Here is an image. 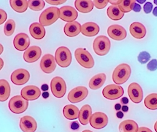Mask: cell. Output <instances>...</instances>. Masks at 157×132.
<instances>
[{"mask_svg":"<svg viewBox=\"0 0 157 132\" xmlns=\"http://www.w3.org/2000/svg\"><path fill=\"white\" fill-rule=\"evenodd\" d=\"M131 75V68L128 64L123 63L119 64L113 70L112 80L115 84L120 85L125 83Z\"/></svg>","mask_w":157,"mask_h":132,"instance_id":"1","label":"cell"},{"mask_svg":"<svg viewBox=\"0 0 157 132\" xmlns=\"http://www.w3.org/2000/svg\"><path fill=\"white\" fill-rule=\"evenodd\" d=\"M59 9L50 7L44 10L40 16L39 21L43 26H49L59 18Z\"/></svg>","mask_w":157,"mask_h":132,"instance_id":"2","label":"cell"},{"mask_svg":"<svg viewBox=\"0 0 157 132\" xmlns=\"http://www.w3.org/2000/svg\"><path fill=\"white\" fill-rule=\"evenodd\" d=\"M55 59L59 66L66 68L69 67L72 62V53L67 47L61 46L56 49Z\"/></svg>","mask_w":157,"mask_h":132,"instance_id":"3","label":"cell"},{"mask_svg":"<svg viewBox=\"0 0 157 132\" xmlns=\"http://www.w3.org/2000/svg\"><path fill=\"white\" fill-rule=\"evenodd\" d=\"M75 57L79 64L86 69H92L95 65L92 56L85 49H77L75 51Z\"/></svg>","mask_w":157,"mask_h":132,"instance_id":"4","label":"cell"},{"mask_svg":"<svg viewBox=\"0 0 157 132\" xmlns=\"http://www.w3.org/2000/svg\"><path fill=\"white\" fill-rule=\"evenodd\" d=\"M93 49L97 55L105 56L110 49V41L105 35L98 36L94 41Z\"/></svg>","mask_w":157,"mask_h":132,"instance_id":"5","label":"cell"},{"mask_svg":"<svg viewBox=\"0 0 157 132\" xmlns=\"http://www.w3.org/2000/svg\"><path fill=\"white\" fill-rule=\"evenodd\" d=\"M29 101L24 99L21 95L13 96L9 102L10 110L15 114H21L24 113L28 108Z\"/></svg>","mask_w":157,"mask_h":132,"instance_id":"6","label":"cell"},{"mask_svg":"<svg viewBox=\"0 0 157 132\" xmlns=\"http://www.w3.org/2000/svg\"><path fill=\"white\" fill-rule=\"evenodd\" d=\"M51 91L53 96L58 98H63L67 90V86L65 81L59 77H54L51 82Z\"/></svg>","mask_w":157,"mask_h":132,"instance_id":"7","label":"cell"},{"mask_svg":"<svg viewBox=\"0 0 157 132\" xmlns=\"http://www.w3.org/2000/svg\"><path fill=\"white\" fill-rule=\"evenodd\" d=\"M103 95L105 99L115 100L121 98L124 94L123 88L117 84H109L103 90Z\"/></svg>","mask_w":157,"mask_h":132,"instance_id":"8","label":"cell"},{"mask_svg":"<svg viewBox=\"0 0 157 132\" xmlns=\"http://www.w3.org/2000/svg\"><path fill=\"white\" fill-rule=\"evenodd\" d=\"M88 89L84 86H78L71 90L67 96V99L71 103H78L83 101L88 95Z\"/></svg>","mask_w":157,"mask_h":132,"instance_id":"9","label":"cell"},{"mask_svg":"<svg viewBox=\"0 0 157 132\" xmlns=\"http://www.w3.org/2000/svg\"><path fill=\"white\" fill-rule=\"evenodd\" d=\"M128 93L131 101L135 104L140 103L143 99V91L136 82H132L129 84L128 89Z\"/></svg>","mask_w":157,"mask_h":132,"instance_id":"10","label":"cell"},{"mask_svg":"<svg viewBox=\"0 0 157 132\" xmlns=\"http://www.w3.org/2000/svg\"><path fill=\"white\" fill-rule=\"evenodd\" d=\"M108 117L103 112H95L92 115L90 118V126L95 129L105 128L108 124Z\"/></svg>","mask_w":157,"mask_h":132,"instance_id":"11","label":"cell"},{"mask_svg":"<svg viewBox=\"0 0 157 132\" xmlns=\"http://www.w3.org/2000/svg\"><path fill=\"white\" fill-rule=\"evenodd\" d=\"M59 18L66 22L71 23L75 21L78 18V12L70 6H65L59 9Z\"/></svg>","mask_w":157,"mask_h":132,"instance_id":"12","label":"cell"},{"mask_svg":"<svg viewBox=\"0 0 157 132\" xmlns=\"http://www.w3.org/2000/svg\"><path fill=\"white\" fill-rule=\"evenodd\" d=\"M10 79L14 84L22 85L29 81L30 73L25 69H18L12 72Z\"/></svg>","mask_w":157,"mask_h":132,"instance_id":"13","label":"cell"},{"mask_svg":"<svg viewBox=\"0 0 157 132\" xmlns=\"http://www.w3.org/2000/svg\"><path fill=\"white\" fill-rule=\"evenodd\" d=\"M56 67L55 59L52 55L46 54L43 56L40 62V67L43 72L51 74L55 71Z\"/></svg>","mask_w":157,"mask_h":132,"instance_id":"14","label":"cell"},{"mask_svg":"<svg viewBox=\"0 0 157 132\" xmlns=\"http://www.w3.org/2000/svg\"><path fill=\"white\" fill-rule=\"evenodd\" d=\"M107 34L110 38L115 41H121L126 38V29L118 25H113L108 27Z\"/></svg>","mask_w":157,"mask_h":132,"instance_id":"15","label":"cell"},{"mask_svg":"<svg viewBox=\"0 0 157 132\" xmlns=\"http://www.w3.org/2000/svg\"><path fill=\"white\" fill-rule=\"evenodd\" d=\"M40 89L35 85H27L21 91V96L27 101H34L38 99L41 95Z\"/></svg>","mask_w":157,"mask_h":132,"instance_id":"16","label":"cell"},{"mask_svg":"<svg viewBox=\"0 0 157 132\" xmlns=\"http://www.w3.org/2000/svg\"><path fill=\"white\" fill-rule=\"evenodd\" d=\"M30 41L29 36L25 33H20L17 34L13 41L14 47L19 51H26L30 45Z\"/></svg>","mask_w":157,"mask_h":132,"instance_id":"17","label":"cell"},{"mask_svg":"<svg viewBox=\"0 0 157 132\" xmlns=\"http://www.w3.org/2000/svg\"><path fill=\"white\" fill-rule=\"evenodd\" d=\"M42 53L40 47L33 46L29 47L23 54L24 60L28 63H33L37 61L41 57Z\"/></svg>","mask_w":157,"mask_h":132,"instance_id":"18","label":"cell"},{"mask_svg":"<svg viewBox=\"0 0 157 132\" xmlns=\"http://www.w3.org/2000/svg\"><path fill=\"white\" fill-rule=\"evenodd\" d=\"M20 127L23 132H35L37 129V123L33 117L24 116L20 119Z\"/></svg>","mask_w":157,"mask_h":132,"instance_id":"19","label":"cell"},{"mask_svg":"<svg viewBox=\"0 0 157 132\" xmlns=\"http://www.w3.org/2000/svg\"><path fill=\"white\" fill-rule=\"evenodd\" d=\"M99 26L94 22H87L81 26L82 34L86 36L92 37L98 35L100 32Z\"/></svg>","mask_w":157,"mask_h":132,"instance_id":"20","label":"cell"},{"mask_svg":"<svg viewBox=\"0 0 157 132\" xmlns=\"http://www.w3.org/2000/svg\"><path fill=\"white\" fill-rule=\"evenodd\" d=\"M129 31L132 36L136 39H142L146 35V28L145 26L138 22L132 23L129 27Z\"/></svg>","mask_w":157,"mask_h":132,"instance_id":"21","label":"cell"},{"mask_svg":"<svg viewBox=\"0 0 157 132\" xmlns=\"http://www.w3.org/2000/svg\"><path fill=\"white\" fill-rule=\"evenodd\" d=\"M29 32L30 35L36 40H41L46 35L44 27L38 23H32L29 27Z\"/></svg>","mask_w":157,"mask_h":132,"instance_id":"22","label":"cell"},{"mask_svg":"<svg viewBox=\"0 0 157 132\" xmlns=\"http://www.w3.org/2000/svg\"><path fill=\"white\" fill-rule=\"evenodd\" d=\"M81 31V25L77 21L67 23L64 27L66 35L69 37H75L79 34Z\"/></svg>","mask_w":157,"mask_h":132,"instance_id":"23","label":"cell"},{"mask_svg":"<svg viewBox=\"0 0 157 132\" xmlns=\"http://www.w3.org/2000/svg\"><path fill=\"white\" fill-rule=\"evenodd\" d=\"M92 110L89 104L82 106L79 111L78 119L82 125L86 126L89 124L92 116Z\"/></svg>","mask_w":157,"mask_h":132,"instance_id":"24","label":"cell"},{"mask_svg":"<svg viewBox=\"0 0 157 132\" xmlns=\"http://www.w3.org/2000/svg\"><path fill=\"white\" fill-rule=\"evenodd\" d=\"M75 6L79 12L87 13L90 12L94 9V2L90 0H77Z\"/></svg>","mask_w":157,"mask_h":132,"instance_id":"25","label":"cell"},{"mask_svg":"<svg viewBox=\"0 0 157 132\" xmlns=\"http://www.w3.org/2000/svg\"><path fill=\"white\" fill-rule=\"evenodd\" d=\"M106 80L105 74H98L94 76L89 82V86L92 90H98L105 84Z\"/></svg>","mask_w":157,"mask_h":132,"instance_id":"26","label":"cell"},{"mask_svg":"<svg viewBox=\"0 0 157 132\" xmlns=\"http://www.w3.org/2000/svg\"><path fill=\"white\" fill-rule=\"evenodd\" d=\"M138 124L133 120L127 119L122 121L119 125L120 132H137L138 130Z\"/></svg>","mask_w":157,"mask_h":132,"instance_id":"27","label":"cell"},{"mask_svg":"<svg viewBox=\"0 0 157 132\" xmlns=\"http://www.w3.org/2000/svg\"><path fill=\"white\" fill-rule=\"evenodd\" d=\"M78 108L77 106L69 104L63 108V115L64 117L69 120H74L78 118Z\"/></svg>","mask_w":157,"mask_h":132,"instance_id":"28","label":"cell"},{"mask_svg":"<svg viewBox=\"0 0 157 132\" xmlns=\"http://www.w3.org/2000/svg\"><path fill=\"white\" fill-rule=\"evenodd\" d=\"M10 95V86L6 79H0V102L7 101Z\"/></svg>","mask_w":157,"mask_h":132,"instance_id":"29","label":"cell"},{"mask_svg":"<svg viewBox=\"0 0 157 132\" xmlns=\"http://www.w3.org/2000/svg\"><path fill=\"white\" fill-rule=\"evenodd\" d=\"M107 14L108 17L113 21H119L121 20L124 13L121 11L118 6H110L107 10Z\"/></svg>","mask_w":157,"mask_h":132,"instance_id":"30","label":"cell"},{"mask_svg":"<svg viewBox=\"0 0 157 132\" xmlns=\"http://www.w3.org/2000/svg\"><path fill=\"white\" fill-rule=\"evenodd\" d=\"M9 3L12 9L18 13L25 12L28 8V1L26 0H10Z\"/></svg>","mask_w":157,"mask_h":132,"instance_id":"31","label":"cell"},{"mask_svg":"<svg viewBox=\"0 0 157 132\" xmlns=\"http://www.w3.org/2000/svg\"><path fill=\"white\" fill-rule=\"evenodd\" d=\"M144 106L149 110H157V93H151L144 99Z\"/></svg>","mask_w":157,"mask_h":132,"instance_id":"32","label":"cell"},{"mask_svg":"<svg viewBox=\"0 0 157 132\" xmlns=\"http://www.w3.org/2000/svg\"><path fill=\"white\" fill-rule=\"evenodd\" d=\"M136 3L135 0H123L118 6L121 12L124 13L130 12L133 9L134 4Z\"/></svg>","mask_w":157,"mask_h":132,"instance_id":"33","label":"cell"},{"mask_svg":"<svg viewBox=\"0 0 157 132\" xmlns=\"http://www.w3.org/2000/svg\"><path fill=\"white\" fill-rule=\"evenodd\" d=\"M45 6V2L43 0H29L28 7L33 11H40Z\"/></svg>","mask_w":157,"mask_h":132,"instance_id":"34","label":"cell"},{"mask_svg":"<svg viewBox=\"0 0 157 132\" xmlns=\"http://www.w3.org/2000/svg\"><path fill=\"white\" fill-rule=\"evenodd\" d=\"M15 30V22L13 20H9L6 22L4 27V33L6 36H10L13 35Z\"/></svg>","mask_w":157,"mask_h":132,"instance_id":"35","label":"cell"},{"mask_svg":"<svg viewBox=\"0 0 157 132\" xmlns=\"http://www.w3.org/2000/svg\"><path fill=\"white\" fill-rule=\"evenodd\" d=\"M151 59V55L146 51H143L140 52L138 56V61L141 64H146Z\"/></svg>","mask_w":157,"mask_h":132,"instance_id":"36","label":"cell"},{"mask_svg":"<svg viewBox=\"0 0 157 132\" xmlns=\"http://www.w3.org/2000/svg\"><path fill=\"white\" fill-rule=\"evenodd\" d=\"M94 5L98 9H103L105 8L109 3L108 0H94L93 1Z\"/></svg>","mask_w":157,"mask_h":132,"instance_id":"37","label":"cell"},{"mask_svg":"<svg viewBox=\"0 0 157 132\" xmlns=\"http://www.w3.org/2000/svg\"><path fill=\"white\" fill-rule=\"evenodd\" d=\"M147 68L150 71H155L157 69V60L154 59L151 60L147 65Z\"/></svg>","mask_w":157,"mask_h":132,"instance_id":"38","label":"cell"},{"mask_svg":"<svg viewBox=\"0 0 157 132\" xmlns=\"http://www.w3.org/2000/svg\"><path fill=\"white\" fill-rule=\"evenodd\" d=\"M152 9H153V4L150 2H147L143 7L144 11L147 14L150 13L152 12Z\"/></svg>","mask_w":157,"mask_h":132,"instance_id":"39","label":"cell"},{"mask_svg":"<svg viewBox=\"0 0 157 132\" xmlns=\"http://www.w3.org/2000/svg\"><path fill=\"white\" fill-rule=\"evenodd\" d=\"M7 15L5 10L0 9V25H2L7 20Z\"/></svg>","mask_w":157,"mask_h":132,"instance_id":"40","label":"cell"},{"mask_svg":"<svg viewBox=\"0 0 157 132\" xmlns=\"http://www.w3.org/2000/svg\"><path fill=\"white\" fill-rule=\"evenodd\" d=\"M46 1L49 4L55 5V6L60 5L66 2V0H46Z\"/></svg>","mask_w":157,"mask_h":132,"instance_id":"41","label":"cell"},{"mask_svg":"<svg viewBox=\"0 0 157 132\" xmlns=\"http://www.w3.org/2000/svg\"><path fill=\"white\" fill-rule=\"evenodd\" d=\"M134 12H140L141 10V7L140 6V5H139L138 4H137L136 2L134 4L133 9H132Z\"/></svg>","mask_w":157,"mask_h":132,"instance_id":"42","label":"cell"},{"mask_svg":"<svg viewBox=\"0 0 157 132\" xmlns=\"http://www.w3.org/2000/svg\"><path fill=\"white\" fill-rule=\"evenodd\" d=\"M137 132H152V131L147 127H139Z\"/></svg>","mask_w":157,"mask_h":132,"instance_id":"43","label":"cell"},{"mask_svg":"<svg viewBox=\"0 0 157 132\" xmlns=\"http://www.w3.org/2000/svg\"><path fill=\"white\" fill-rule=\"evenodd\" d=\"M120 103L123 106L127 105L129 103V99L127 97H123L121 99Z\"/></svg>","mask_w":157,"mask_h":132,"instance_id":"44","label":"cell"},{"mask_svg":"<svg viewBox=\"0 0 157 132\" xmlns=\"http://www.w3.org/2000/svg\"><path fill=\"white\" fill-rule=\"evenodd\" d=\"M109 2L112 4V5L114 6H118L121 2V0H108Z\"/></svg>","mask_w":157,"mask_h":132,"instance_id":"45","label":"cell"},{"mask_svg":"<svg viewBox=\"0 0 157 132\" xmlns=\"http://www.w3.org/2000/svg\"><path fill=\"white\" fill-rule=\"evenodd\" d=\"M117 116L118 118L121 119V118H123V116H124V113H123L122 111H118L117 113Z\"/></svg>","mask_w":157,"mask_h":132,"instance_id":"46","label":"cell"},{"mask_svg":"<svg viewBox=\"0 0 157 132\" xmlns=\"http://www.w3.org/2000/svg\"><path fill=\"white\" fill-rule=\"evenodd\" d=\"M121 110L123 112H128L129 110V107L126 105H124L121 107Z\"/></svg>","mask_w":157,"mask_h":132,"instance_id":"47","label":"cell"},{"mask_svg":"<svg viewBox=\"0 0 157 132\" xmlns=\"http://www.w3.org/2000/svg\"><path fill=\"white\" fill-rule=\"evenodd\" d=\"M115 109L118 111H120V109H121V104H119V103H117L115 105Z\"/></svg>","mask_w":157,"mask_h":132,"instance_id":"48","label":"cell"},{"mask_svg":"<svg viewBox=\"0 0 157 132\" xmlns=\"http://www.w3.org/2000/svg\"><path fill=\"white\" fill-rule=\"evenodd\" d=\"M4 61L2 60V58H0V70L3 68L4 67Z\"/></svg>","mask_w":157,"mask_h":132,"instance_id":"49","label":"cell"},{"mask_svg":"<svg viewBox=\"0 0 157 132\" xmlns=\"http://www.w3.org/2000/svg\"><path fill=\"white\" fill-rule=\"evenodd\" d=\"M153 15L157 17V7H155L153 10Z\"/></svg>","mask_w":157,"mask_h":132,"instance_id":"50","label":"cell"},{"mask_svg":"<svg viewBox=\"0 0 157 132\" xmlns=\"http://www.w3.org/2000/svg\"><path fill=\"white\" fill-rule=\"evenodd\" d=\"M3 51H4L3 46L1 44H0V55L3 52Z\"/></svg>","mask_w":157,"mask_h":132,"instance_id":"51","label":"cell"},{"mask_svg":"<svg viewBox=\"0 0 157 132\" xmlns=\"http://www.w3.org/2000/svg\"><path fill=\"white\" fill-rule=\"evenodd\" d=\"M137 2H138V3H140V4H143L144 2H146V0H137L136 1Z\"/></svg>","mask_w":157,"mask_h":132,"instance_id":"52","label":"cell"},{"mask_svg":"<svg viewBox=\"0 0 157 132\" xmlns=\"http://www.w3.org/2000/svg\"><path fill=\"white\" fill-rule=\"evenodd\" d=\"M154 129H155V132H157V121H156V123H155V125H154Z\"/></svg>","mask_w":157,"mask_h":132,"instance_id":"53","label":"cell"},{"mask_svg":"<svg viewBox=\"0 0 157 132\" xmlns=\"http://www.w3.org/2000/svg\"><path fill=\"white\" fill-rule=\"evenodd\" d=\"M82 132H93L92 131H91V130H84V131H82Z\"/></svg>","mask_w":157,"mask_h":132,"instance_id":"54","label":"cell"},{"mask_svg":"<svg viewBox=\"0 0 157 132\" xmlns=\"http://www.w3.org/2000/svg\"><path fill=\"white\" fill-rule=\"evenodd\" d=\"M154 4H155L157 5V0H154Z\"/></svg>","mask_w":157,"mask_h":132,"instance_id":"55","label":"cell"}]
</instances>
